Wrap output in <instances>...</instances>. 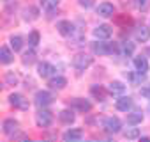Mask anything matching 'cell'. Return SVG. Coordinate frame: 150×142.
<instances>
[{"instance_id":"1","label":"cell","mask_w":150,"mask_h":142,"mask_svg":"<svg viewBox=\"0 0 150 142\" xmlns=\"http://www.w3.org/2000/svg\"><path fill=\"white\" fill-rule=\"evenodd\" d=\"M92 52L96 55H111L120 52V46L117 43H106V39H96L92 43Z\"/></svg>"},{"instance_id":"2","label":"cell","mask_w":150,"mask_h":142,"mask_svg":"<svg viewBox=\"0 0 150 142\" xmlns=\"http://www.w3.org/2000/svg\"><path fill=\"white\" fill-rule=\"evenodd\" d=\"M94 62V57L88 55V53H78V55H74L72 57V66L74 69H78V71H85L92 66Z\"/></svg>"},{"instance_id":"3","label":"cell","mask_w":150,"mask_h":142,"mask_svg":"<svg viewBox=\"0 0 150 142\" xmlns=\"http://www.w3.org/2000/svg\"><path fill=\"white\" fill-rule=\"evenodd\" d=\"M103 130H104L106 133L115 135V133H118V131L122 130V121H120L118 117L110 115V117H106V119L103 121Z\"/></svg>"},{"instance_id":"4","label":"cell","mask_w":150,"mask_h":142,"mask_svg":"<svg viewBox=\"0 0 150 142\" xmlns=\"http://www.w3.org/2000/svg\"><path fill=\"white\" fill-rule=\"evenodd\" d=\"M34 103L39 107V108H46L53 103V94L50 91H37L35 96H34Z\"/></svg>"},{"instance_id":"5","label":"cell","mask_w":150,"mask_h":142,"mask_svg":"<svg viewBox=\"0 0 150 142\" xmlns=\"http://www.w3.org/2000/svg\"><path fill=\"white\" fill-rule=\"evenodd\" d=\"M51 123H53V114L46 108H39V112L35 114V124L39 128H48L51 126Z\"/></svg>"},{"instance_id":"6","label":"cell","mask_w":150,"mask_h":142,"mask_svg":"<svg viewBox=\"0 0 150 142\" xmlns=\"http://www.w3.org/2000/svg\"><path fill=\"white\" fill-rule=\"evenodd\" d=\"M2 131H4V135H7V137H14L18 131H20V123L14 119V117H7V119H4V123H2Z\"/></svg>"},{"instance_id":"7","label":"cell","mask_w":150,"mask_h":142,"mask_svg":"<svg viewBox=\"0 0 150 142\" xmlns=\"http://www.w3.org/2000/svg\"><path fill=\"white\" fill-rule=\"evenodd\" d=\"M9 103H11L14 108H20V110H28V107H30L28 100H27L23 94H20V93L9 94Z\"/></svg>"},{"instance_id":"8","label":"cell","mask_w":150,"mask_h":142,"mask_svg":"<svg viewBox=\"0 0 150 142\" xmlns=\"http://www.w3.org/2000/svg\"><path fill=\"white\" fill-rule=\"evenodd\" d=\"M37 73H39V77L41 78H51V77H55L57 75V67L53 66V64H50V62H39V66H37Z\"/></svg>"},{"instance_id":"9","label":"cell","mask_w":150,"mask_h":142,"mask_svg":"<svg viewBox=\"0 0 150 142\" xmlns=\"http://www.w3.org/2000/svg\"><path fill=\"white\" fill-rule=\"evenodd\" d=\"M71 107H72L74 110L81 112V114H87V112L92 110V103H90L88 100H85V98H72Z\"/></svg>"},{"instance_id":"10","label":"cell","mask_w":150,"mask_h":142,"mask_svg":"<svg viewBox=\"0 0 150 142\" xmlns=\"http://www.w3.org/2000/svg\"><path fill=\"white\" fill-rule=\"evenodd\" d=\"M132 64H134V69H136V73H139V75H146L148 73V59L145 57V55H138V57H134V60H132Z\"/></svg>"},{"instance_id":"11","label":"cell","mask_w":150,"mask_h":142,"mask_svg":"<svg viewBox=\"0 0 150 142\" xmlns=\"http://www.w3.org/2000/svg\"><path fill=\"white\" fill-rule=\"evenodd\" d=\"M57 30H58V34H60V36H64V37H71V36H72V32L76 30V27H74L69 20H62V22H58V23H57Z\"/></svg>"},{"instance_id":"12","label":"cell","mask_w":150,"mask_h":142,"mask_svg":"<svg viewBox=\"0 0 150 142\" xmlns=\"http://www.w3.org/2000/svg\"><path fill=\"white\" fill-rule=\"evenodd\" d=\"M111 34H113V30H111V27L106 25V23L97 25V27L94 29V37H96V39H110Z\"/></svg>"},{"instance_id":"13","label":"cell","mask_w":150,"mask_h":142,"mask_svg":"<svg viewBox=\"0 0 150 142\" xmlns=\"http://www.w3.org/2000/svg\"><path fill=\"white\" fill-rule=\"evenodd\" d=\"M134 39L138 43H146L150 39V29L146 25H138L134 29Z\"/></svg>"},{"instance_id":"14","label":"cell","mask_w":150,"mask_h":142,"mask_svg":"<svg viewBox=\"0 0 150 142\" xmlns=\"http://www.w3.org/2000/svg\"><path fill=\"white\" fill-rule=\"evenodd\" d=\"M48 85H50V89H53V91H62V89H65V85H67V78L62 77V75H55V77L50 78Z\"/></svg>"},{"instance_id":"15","label":"cell","mask_w":150,"mask_h":142,"mask_svg":"<svg viewBox=\"0 0 150 142\" xmlns=\"http://www.w3.org/2000/svg\"><path fill=\"white\" fill-rule=\"evenodd\" d=\"M81 138H83V130L81 128H69L64 133L65 142H76V140H81Z\"/></svg>"},{"instance_id":"16","label":"cell","mask_w":150,"mask_h":142,"mask_svg":"<svg viewBox=\"0 0 150 142\" xmlns=\"http://www.w3.org/2000/svg\"><path fill=\"white\" fill-rule=\"evenodd\" d=\"M97 14H99L101 18H110V16H113V14H115V6H113L111 2H103V4H99V6H97Z\"/></svg>"},{"instance_id":"17","label":"cell","mask_w":150,"mask_h":142,"mask_svg":"<svg viewBox=\"0 0 150 142\" xmlns=\"http://www.w3.org/2000/svg\"><path fill=\"white\" fill-rule=\"evenodd\" d=\"M108 93L111 96H122L125 93V84L120 82V80H113V82L108 84Z\"/></svg>"},{"instance_id":"18","label":"cell","mask_w":150,"mask_h":142,"mask_svg":"<svg viewBox=\"0 0 150 142\" xmlns=\"http://www.w3.org/2000/svg\"><path fill=\"white\" fill-rule=\"evenodd\" d=\"M90 94H92L97 101H104L110 93H108V87H103V85H99V84H94V85L90 87Z\"/></svg>"},{"instance_id":"19","label":"cell","mask_w":150,"mask_h":142,"mask_svg":"<svg viewBox=\"0 0 150 142\" xmlns=\"http://www.w3.org/2000/svg\"><path fill=\"white\" fill-rule=\"evenodd\" d=\"M115 107H117V110H120V112H127V110L132 108V98L122 94V96H118V100L115 101Z\"/></svg>"},{"instance_id":"20","label":"cell","mask_w":150,"mask_h":142,"mask_svg":"<svg viewBox=\"0 0 150 142\" xmlns=\"http://www.w3.org/2000/svg\"><path fill=\"white\" fill-rule=\"evenodd\" d=\"M13 60H14V50L4 44L0 48V62L2 64H11Z\"/></svg>"},{"instance_id":"21","label":"cell","mask_w":150,"mask_h":142,"mask_svg":"<svg viewBox=\"0 0 150 142\" xmlns=\"http://www.w3.org/2000/svg\"><path fill=\"white\" fill-rule=\"evenodd\" d=\"M74 119H76V115H74V110H71V108H64L58 112V121L62 124H72Z\"/></svg>"},{"instance_id":"22","label":"cell","mask_w":150,"mask_h":142,"mask_svg":"<svg viewBox=\"0 0 150 142\" xmlns=\"http://www.w3.org/2000/svg\"><path fill=\"white\" fill-rule=\"evenodd\" d=\"M37 18H39V9L35 6H28L23 9V20L25 22H34Z\"/></svg>"},{"instance_id":"23","label":"cell","mask_w":150,"mask_h":142,"mask_svg":"<svg viewBox=\"0 0 150 142\" xmlns=\"http://www.w3.org/2000/svg\"><path fill=\"white\" fill-rule=\"evenodd\" d=\"M115 23H117L118 27L127 29V27H131L134 22H132V18H131L129 14H117V16H115Z\"/></svg>"},{"instance_id":"24","label":"cell","mask_w":150,"mask_h":142,"mask_svg":"<svg viewBox=\"0 0 150 142\" xmlns=\"http://www.w3.org/2000/svg\"><path fill=\"white\" fill-rule=\"evenodd\" d=\"M122 135H124V138H127V140H136V138H139V137H141L139 130H138V128H134V124H131V128L124 130V131H122Z\"/></svg>"},{"instance_id":"25","label":"cell","mask_w":150,"mask_h":142,"mask_svg":"<svg viewBox=\"0 0 150 142\" xmlns=\"http://www.w3.org/2000/svg\"><path fill=\"white\" fill-rule=\"evenodd\" d=\"M143 123V112H139V110H136V112H131L129 115H127V124L131 126V124H141Z\"/></svg>"},{"instance_id":"26","label":"cell","mask_w":150,"mask_h":142,"mask_svg":"<svg viewBox=\"0 0 150 142\" xmlns=\"http://www.w3.org/2000/svg\"><path fill=\"white\" fill-rule=\"evenodd\" d=\"M134 50H136V46H134V43H131V41H124L122 46H120V52H122L125 57H132V55H134Z\"/></svg>"},{"instance_id":"27","label":"cell","mask_w":150,"mask_h":142,"mask_svg":"<svg viewBox=\"0 0 150 142\" xmlns=\"http://www.w3.org/2000/svg\"><path fill=\"white\" fill-rule=\"evenodd\" d=\"M21 62H23L25 66H30V64H34V62H35V52H34V48H32V46H30V50H28V52H25V53H23Z\"/></svg>"},{"instance_id":"28","label":"cell","mask_w":150,"mask_h":142,"mask_svg":"<svg viewBox=\"0 0 150 142\" xmlns=\"http://www.w3.org/2000/svg\"><path fill=\"white\" fill-rule=\"evenodd\" d=\"M9 43H11V48H13L14 52H20V50L23 48V39H21V36H11Z\"/></svg>"},{"instance_id":"29","label":"cell","mask_w":150,"mask_h":142,"mask_svg":"<svg viewBox=\"0 0 150 142\" xmlns=\"http://www.w3.org/2000/svg\"><path fill=\"white\" fill-rule=\"evenodd\" d=\"M39 43H41V34H39L37 30H32V32L28 34V46L35 48Z\"/></svg>"},{"instance_id":"30","label":"cell","mask_w":150,"mask_h":142,"mask_svg":"<svg viewBox=\"0 0 150 142\" xmlns=\"http://www.w3.org/2000/svg\"><path fill=\"white\" fill-rule=\"evenodd\" d=\"M39 2H41L42 9H46V11H53V9H57V7H58L60 0H39Z\"/></svg>"},{"instance_id":"31","label":"cell","mask_w":150,"mask_h":142,"mask_svg":"<svg viewBox=\"0 0 150 142\" xmlns=\"http://www.w3.org/2000/svg\"><path fill=\"white\" fill-rule=\"evenodd\" d=\"M4 80H6V84H7V85H16L20 78H18V75L14 73V71H7L6 77H4Z\"/></svg>"},{"instance_id":"32","label":"cell","mask_w":150,"mask_h":142,"mask_svg":"<svg viewBox=\"0 0 150 142\" xmlns=\"http://www.w3.org/2000/svg\"><path fill=\"white\" fill-rule=\"evenodd\" d=\"M134 6H136V9H139V11H146L148 6H150V2H148V0H134Z\"/></svg>"},{"instance_id":"33","label":"cell","mask_w":150,"mask_h":142,"mask_svg":"<svg viewBox=\"0 0 150 142\" xmlns=\"http://www.w3.org/2000/svg\"><path fill=\"white\" fill-rule=\"evenodd\" d=\"M78 4H80V7H83V9H90V7L94 6V0H78Z\"/></svg>"},{"instance_id":"34","label":"cell","mask_w":150,"mask_h":142,"mask_svg":"<svg viewBox=\"0 0 150 142\" xmlns=\"http://www.w3.org/2000/svg\"><path fill=\"white\" fill-rule=\"evenodd\" d=\"M141 96H143V98H146V100H150V85L141 87Z\"/></svg>"}]
</instances>
